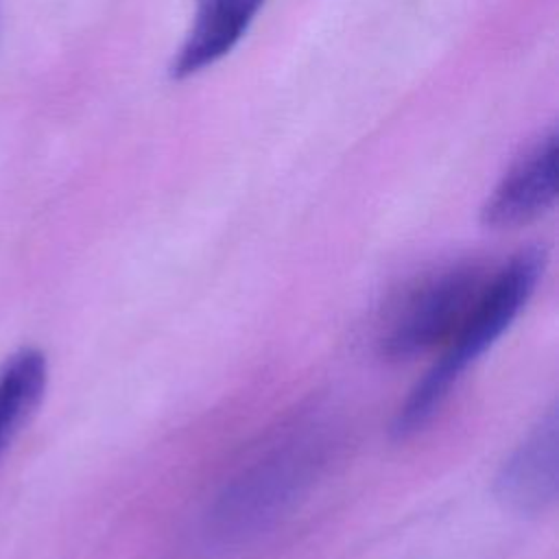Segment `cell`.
Here are the masks:
<instances>
[{
    "label": "cell",
    "instance_id": "4",
    "mask_svg": "<svg viewBox=\"0 0 559 559\" xmlns=\"http://www.w3.org/2000/svg\"><path fill=\"white\" fill-rule=\"evenodd\" d=\"M557 199V135L539 138L498 181L480 207L489 229H515L546 214Z\"/></svg>",
    "mask_w": 559,
    "mask_h": 559
},
{
    "label": "cell",
    "instance_id": "3",
    "mask_svg": "<svg viewBox=\"0 0 559 559\" xmlns=\"http://www.w3.org/2000/svg\"><path fill=\"white\" fill-rule=\"evenodd\" d=\"M312 441H290L242 474L223 493L216 509V531L223 539H242L273 522L310 483L317 465Z\"/></svg>",
    "mask_w": 559,
    "mask_h": 559
},
{
    "label": "cell",
    "instance_id": "5",
    "mask_svg": "<svg viewBox=\"0 0 559 559\" xmlns=\"http://www.w3.org/2000/svg\"><path fill=\"white\" fill-rule=\"evenodd\" d=\"M559 421L552 406L511 452L496 476L498 500L522 515L546 511L557 500Z\"/></svg>",
    "mask_w": 559,
    "mask_h": 559
},
{
    "label": "cell",
    "instance_id": "6",
    "mask_svg": "<svg viewBox=\"0 0 559 559\" xmlns=\"http://www.w3.org/2000/svg\"><path fill=\"white\" fill-rule=\"evenodd\" d=\"M266 0H197L194 22L179 46L170 76L190 79L221 61L245 37Z\"/></svg>",
    "mask_w": 559,
    "mask_h": 559
},
{
    "label": "cell",
    "instance_id": "2",
    "mask_svg": "<svg viewBox=\"0 0 559 559\" xmlns=\"http://www.w3.org/2000/svg\"><path fill=\"white\" fill-rule=\"evenodd\" d=\"M480 262H456L432 271L404 290L393 304L378 336L380 354L408 360L448 343L489 280Z\"/></svg>",
    "mask_w": 559,
    "mask_h": 559
},
{
    "label": "cell",
    "instance_id": "1",
    "mask_svg": "<svg viewBox=\"0 0 559 559\" xmlns=\"http://www.w3.org/2000/svg\"><path fill=\"white\" fill-rule=\"evenodd\" d=\"M544 249L528 247L511 255L489 275L469 314L448 341L443 356L424 373L397 408L391 428L395 437L404 439L432 419L461 373L504 334L526 306L544 273Z\"/></svg>",
    "mask_w": 559,
    "mask_h": 559
},
{
    "label": "cell",
    "instance_id": "7",
    "mask_svg": "<svg viewBox=\"0 0 559 559\" xmlns=\"http://www.w3.org/2000/svg\"><path fill=\"white\" fill-rule=\"evenodd\" d=\"M48 378L46 356L24 347L0 365V456L39 404Z\"/></svg>",
    "mask_w": 559,
    "mask_h": 559
}]
</instances>
